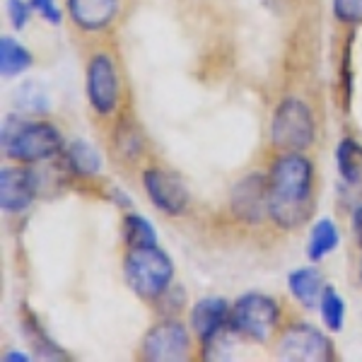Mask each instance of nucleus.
Listing matches in <instances>:
<instances>
[{
    "label": "nucleus",
    "mask_w": 362,
    "mask_h": 362,
    "mask_svg": "<svg viewBox=\"0 0 362 362\" xmlns=\"http://www.w3.org/2000/svg\"><path fill=\"white\" fill-rule=\"evenodd\" d=\"M314 169L302 153L280 155L268 174V218L283 230H295L312 210Z\"/></svg>",
    "instance_id": "f257e3e1"
},
{
    "label": "nucleus",
    "mask_w": 362,
    "mask_h": 362,
    "mask_svg": "<svg viewBox=\"0 0 362 362\" xmlns=\"http://www.w3.org/2000/svg\"><path fill=\"white\" fill-rule=\"evenodd\" d=\"M34 201V177L27 169L10 167L0 172V206L5 213H22Z\"/></svg>",
    "instance_id": "9b49d317"
},
{
    "label": "nucleus",
    "mask_w": 362,
    "mask_h": 362,
    "mask_svg": "<svg viewBox=\"0 0 362 362\" xmlns=\"http://www.w3.org/2000/svg\"><path fill=\"white\" fill-rule=\"evenodd\" d=\"M230 203L239 220L261 223L268 215V179L261 177V174L244 177L232 191Z\"/></svg>",
    "instance_id": "9d476101"
},
{
    "label": "nucleus",
    "mask_w": 362,
    "mask_h": 362,
    "mask_svg": "<svg viewBox=\"0 0 362 362\" xmlns=\"http://www.w3.org/2000/svg\"><path fill=\"white\" fill-rule=\"evenodd\" d=\"M360 278H362V264H360Z\"/></svg>",
    "instance_id": "bb28decb"
},
{
    "label": "nucleus",
    "mask_w": 362,
    "mask_h": 362,
    "mask_svg": "<svg viewBox=\"0 0 362 362\" xmlns=\"http://www.w3.org/2000/svg\"><path fill=\"white\" fill-rule=\"evenodd\" d=\"M338 242H341V235H338V227L331 223L329 218L319 220L317 225L312 227V235H309V244H307V254L312 261H321L326 254H331Z\"/></svg>",
    "instance_id": "2eb2a0df"
},
{
    "label": "nucleus",
    "mask_w": 362,
    "mask_h": 362,
    "mask_svg": "<svg viewBox=\"0 0 362 362\" xmlns=\"http://www.w3.org/2000/svg\"><path fill=\"white\" fill-rule=\"evenodd\" d=\"M124 237H126L128 247H150V244H157V235H155L153 225L136 213L124 218Z\"/></svg>",
    "instance_id": "412c9836"
},
{
    "label": "nucleus",
    "mask_w": 362,
    "mask_h": 362,
    "mask_svg": "<svg viewBox=\"0 0 362 362\" xmlns=\"http://www.w3.org/2000/svg\"><path fill=\"white\" fill-rule=\"evenodd\" d=\"M8 15H10V22L22 29L27 25L29 15H32V5H29V0L25 3V0H8Z\"/></svg>",
    "instance_id": "5701e85b"
},
{
    "label": "nucleus",
    "mask_w": 362,
    "mask_h": 362,
    "mask_svg": "<svg viewBox=\"0 0 362 362\" xmlns=\"http://www.w3.org/2000/svg\"><path fill=\"white\" fill-rule=\"evenodd\" d=\"M143 189L148 191L150 201L167 215L184 213L186 203H189V191H186V186L179 181V177H174V174H169L160 167L145 169Z\"/></svg>",
    "instance_id": "1a4fd4ad"
},
{
    "label": "nucleus",
    "mask_w": 362,
    "mask_h": 362,
    "mask_svg": "<svg viewBox=\"0 0 362 362\" xmlns=\"http://www.w3.org/2000/svg\"><path fill=\"white\" fill-rule=\"evenodd\" d=\"M278 358L295 362H324L334 358V346L314 326L295 324L280 336Z\"/></svg>",
    "instance_id": "0eeeda50"
},
{
    "label": "nucleus",
    "mask_w": 362,
    "mask_h": 362,
    "mask_svg": "<svg viewBox=\"0 0 362 362\" xmlns=\"http://www.w3.org/2000/svg\"><path fill=\"white\" fill-rule=\"evenodd\" d=\"M319 312H321V319L324 324L329 326L334 334L343 329V319H346V305H343L341 295L336 293L334 288H324L321 293V300H319Z\"/></svg>",
    "instance_id": "aec40b11"
},
{
    "label": "nucleus",
    "mask_w": 362,
    "mask_h": 362,
    "mask_svg": "<svg viewBox=\"0 0 362 362\" xmlns=\"http://www.w3.org/2000/svg\"><path fill=\"white\" fill-rule=\"evenodd\" d=\"M3 145L10 160L39 162L63 150V138L51 124H25L8 119L3 128Z\"/></svg>",
    "instance_id": "7ed1b4c3"
},
{
    "label": "nucleus",
    "mask_w": 362,
    "mask_h": 362,
    "mask_svg": "<svg viewBox=\"0 0 362 362\" xmlns=\"http://www.w3.org/2000/svg\"><path fill=\"white\" fill-rule=\"evenodd\" d=\"M288 288L302 307H319L321 293H324V283H321L319 271H314V268L293 271L288 278Z\"/></svg>",
    "instance_id": "4468645a"
},
{
    "label": "nucleus",
    "mask_w": 362,
    "mask_h": 362,
    "mask_svg": "<svg viewBox=\"0 0 362 362\" xmlns=\"http://www.w3.org/2000/svg\"><path fill=\"white\" fill-rule=\"evenodd\" d=\"M13 99H15V107L27 114H44V112H49V107H51L46 90L39 83H32V80H27V83H22L17 87Z\"/></svg>",
    "instance_id": "a211bd4d"
},
{
    "label": "nucleus",
    "mask_w": 362,
    "mask_h": 362,
    "mask_svg": "<svg viewBox=\"0 0 362 362\" xmlns=\"http://www.w3.org/2000/svg\"><path fill=\"white\" fill-rule=\"evenodd\" d=\"M87 102L99 116H109L119 104V75L112 56L99 54L87 68Z\"/></svg>",
    "instance_id": "6e6552de"
},
{
    "label": "nucleus",
    "mask_w": 362,
    "mask_h": 362,
    "mask_svg": "<svg viewBox=\"0 0 362 362\" xmlns=\"http://www.w3.org/2000/svg\"><path fill=\"white\" fill-rule=\"evenodd\" d=\"M191 341L186 326L177 319H165L145 334L140 355L153 362H179L189 358Z\"/></svg>",
    "instance_id": "423d86ee"
},
{
    "label": "nucleus",
    "mask_w": 362,
    "mask_h": 362,
    "mask_svg": "<svg viewBox=\"0 0 362 362\" xmlns=\"http://www.w3.org/2000/svg\"><path fill=\"white\" fill-rule=\"evenodd\" d=\"M353 223H355V232H358V237L362 239V206L355 208V218H353Z\"/></svg>",
    "instance_id": "393cba45"
},
{
    "label": "nucleus",
    "mask_w": 362,
    "mask_h": 362,
    "mask_svg": "<svg viewBox=\"0 0 362 362\" xmlns=\"http://www.w3.org/2000/svg\"><path fill=\"white\" fill-rule=\"evenodd\" d=\"M225 324H230V309H227L225 300L208 297V300L198 302L194 312H191V326H194L196 336L203 343L210 341L213 336H218Z\"/></svg>",
    "instance_id": "ddd939ff"
},
{
    "label": "nucleus",
    "mask_w": 362,
    "mask_h": 362,
    "mask_svg": "<svg viewBox=\"0 0 362 362\" xmlns=\"http://www.w3.org/2000/svg\"><path fill=\"white\" fill-rule=\"evenodd\" d=\"M66 157H68L70 169H73L75 174H80V177H92V174H97L99 167H102L99 153L92 145L83 143V140H73L66 150Z\"/></svg>",
    "instance_id": "f3484780"
},
{
    "label": "nucleus",
    "mask_w": 362,
    "mask_h": 362,
    "mask_svg": "<svg viewBox=\"0 0 362 362\" xmlns=\"http://www.w3.org/2000/svg\"><path fill=\"white\" fill-rule=\"evenodd\" d=\"M126 283L143 300H160L167 295L174 276V266L169 256L157 244L150 247H128L126 254Z\"/></svg>",
    "instance_id": "f03ea898"
},
{
    "label": "nucleus",
    "mask_w": 362,
    "mask_h": 362,
    "mask_svg": "<svg viewBox=\"0 0 362 362\" xmlns=\"http://www.w3.org/2000/svg\"><path fill=\"white\" fill-rule=\"evenodd\" d=\"M119 13V0H68V15L83 32L107 29Z\"/></svg>",
    "instance_id": "f8f14e48"
},
{
    "label": "nucleus",
    "mask_w": 362,
    "mask_h": 362,
    "mask_svg": "<svg viewBox=\"0 0 362 362\" xmlns=\"http://www.w3.org/2000/svg\"><path fill=\"white\" fill-rule=\"evenodd\" d=\"M5 360H29V358H25V355H15V353H10V355H5Z\"/></svg>",
    "instance_id": "a878e982"
},
{
    "label": "nucleus",
    "mask_w": 362,
    "mask_h": 362,
    "mask_svg": "<svg viewBox=\"0 0 362 362\" xmlns=\"http://www.w3.org/2000/svg\"><path fill=\"white\" fill-rule=\"evenodd\" d=\"M336 165L341 177L348 184H358L360 181V148L353 138H343L336 150Z\"/></svg>",
    "instance_id": "6ab92c4d"
},
{
    "label": "nucleus",
    "mask_w": 362,
    "mask_h": 362,
    "mask_svg": "<svg viewBox=\"0 0 362 362\" xmlns=\"http://www.w3.org/2000/svg\"><path fill=\"white\" fill-rule=\"evenodd\" d=\"M334 15L346 25H360L362 0H334Z\"/></svg>",
    "instance_id": "4be33fe9"
},
{
    "label": "nucleus",
    "mask_w": 362,
    "mask_h": 362,
    "mask_svg": "<svg viewBox=\"0 0 362 362\" xmlns=\"http://www.w3.org/2000/svg\"><path fill=\"white\" fill-rule=\"evenodd\" d=\"M314 116L302 99H285L278 104L271 124V140L283 153H302L314 143Z\"/></svg>",
    "instance_id": "20e7f679"
},
{
    "label": "nucleus",
    "mask_w": 362,
    "mask_h": 362,
    "mask_svg": "<svg viewBox=\"0 0 362 362\" xmlns=\"http://www.w3.org/2000/svg\"><path fill=\"white\" fill-rule=\"evenodd\" d=\"M280 305L268 295L249 293L230 312V329L254 341H268L278 329Z\"/></svg>",
    "instance_id": "39448f33"
},
{
    "label": "nucleus",
    "mask_w": 362,
    "mask_h": 362,
    "mask_svg": "<svg viewBox=\"0 0 362 362\" xmlns=\"http://www.w3.org/2000/svg\"><path fill=\"white\" fill-rule=\"evenodd\" d=\"M29 66H32V54L25 46L10 37L0 39V70H3L5 78H15Z\"/></svg>",
    "instance_id": "dca6fc26"
},
{
    "label": "nucleus",
    "mask_w": 362,
    "mask_h": 362,
    "mask_svg": "<svg viewBox=\"0 0 362 362\" xmlns=\"http://www.w3.org/2000/svg\"><path fill=\"white\" fill-rule=\"evenodd\" d=\"M29 5H32V10H37L39 15L44 17V20H49L51 25H61V13L56 10L54 0H29Z\"/></svg>",
    "instance_id": "b1692460"
}]
</instances>
